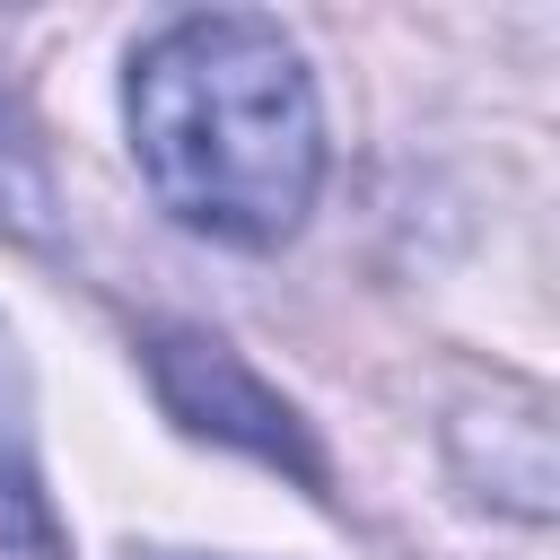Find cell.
I'll return each mask as SVG.
<instances>
[{"mask_svg":"<svg viewBox=\"0 0 560 560\" xmlns=\"http://www.w3.org/2000/svg\"><path fill=\"white\" fill-rule=\"evenodd\" d=\"M149 560H175V551H149Z\"/></svg>","mask_w":560,"mask_h":560,"instance_id":"4","label":"cell"},{"mask_svg":"<svg viewBox=\"0 0 560 560\" xmlns=\"http://www.w3.org/2000/svg\"><path fill=\"white\" fill-rule=\"evenodd\" d=\"M0 551L61 560V525H52V499L35 472V429H26V368H18L9 324H0Z\"/></svg>","mask_w":560,"mask_h":560,"instance_id":"3","label":"cell"},{"mask_svg":"<svg viewBox=\"0 0 560 560\" xmlns=\"http://www.w3.org/2000/svg\"><path fill=\"white\" fill-rule=\"evenodd\" d=\"M140 368H149V394L166 402V420H175L184 438L236 446V455L306 481L315 499H332V455L315 446L306 411H298L280 385H262L236 341H219L210 324H149V332H140Z\"/></svg>","mask_w":560,"mask_h":560,"instance_id":"2","label":"cell"},{"mask_svg":"<svg viewBox=\"0 0 560 560\" xmlns=\"http://www.w3.org/2000/svg\"><path fill=\"white\" fill-rule=\"evenodd\" d=\"M122 122L158 210L210 245H289L324 192V96L262 9H192L140 35Z\"/></svg>","mask_w":560,"mask_h":560,"instance_id":"1","label":"cell"}]
</instances>
